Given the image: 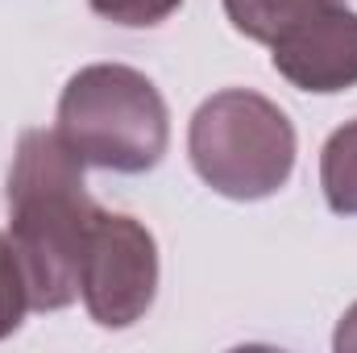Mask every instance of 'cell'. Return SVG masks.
<instances>
[{
  "instance_id": "obj_1",
  "label": "cell",
  "mask_w": 357,
  "mask_h": 353,
  "mask_svg": "<svg viewBox=\"0 0 357 353\" xmlns=\"http://www.w3.org/2000/svg\"><path fill=\"white\" fill-rule=\"evenodd\" d=\"M91 216L84 163L54 129H25L8 171V241L25 270L33 312H63L79 299Z\"/></svg>"
},
{
  "instance_id": "obj_2",
  "label": "cell",
  "mask_w": 357,
  "mask_h": 353,
  "mask_svg": "<svg viewBox=\"0 0 357 353\" xmlns=\"http://www.w3.org/2000/svg\"><path fill=\"white\" fill-rule=\"evenodd\" d=\"M54 133L100 171L146 175L171 146V112L150 75L125 63H91L67 80Z\"/></svg>"
},
{
  "instance_id": "obj_3",
  "label": "cell",
  "mask_w": 357,
  "mask_h": 353,
  "mask_svg": "<svg viewBox=\"0 0 357 353\" xmlns=\"http://www.w3.org/2000/svg\"><path fill=\"white\" fill-rule=\"evenodd\" d=\"M295 125L262 91L225 88L208 96L187 129L195 175L225 200H266L295 171Z\"/></svg>"
},
{
  "instance_id": "obj_4",
  "label": "cell",
  "mask_w": 357,
  "mask_h": 353,
  "mask_svg": "<svg viewBox=\"0 0 357 353\" xmlns=\"http://www.w3.org/2000/svg\"><path fill=\"white\" fill-rule=\"evenodd\" d=\"M79 295L100 329L137 324L158 295V241L154 233L125 216L96 208L79 266Z\"/></svg>"
},
{
  "instance_id": "obj_5",
  "label": "cell",
  "mask_w": 357,
  "mask_h": 353,
  "mask_svg": "<svg viewBox=\"0 0 357 353\" xmlns=\"http://www.w3.org/2000/svg\"><path fill=\"white\" fill-rule=\"evenodd\" d=\"M274 71L299 91L337 96L357 88V13L328 4L270 46Z\"/></svg>"
},
{
  "instance_id": "obj_6",
  "label": "cell",
  "mask_w": 357,
  "mask_h": 353,
  "mask_svg": "<svg viewBox=\"0 0 357 353\" xmlns=\"http://www.w3.org/2000/svg\"><path fill=\"white\" fill-rule=\"evenodd\" d=\"M328 4L337 0H225V17L250 42L274 46L282 33H291L295 25H303L307 17H316Z\"/></svg>"
},
{
  "instance_id": "obj_7",
  "label": "cell",
  "mask_w": 357,
  "mask_h": 353,
  "mask_svg": "<svg viewBox=\"0 0 357 353\" xmlns=\"http://www.w3.org/2000/svg\"><path fill=\"white\" fill-rule=\"evenodd\" d=\"M320 187L337 216H357V117L333 129L320 150Z\"/></svg>"
},
{
  "instance_id": "obj_8",
  "label": "cell",
  "mask_w": 357,
  "mask_h": 353,
  "mask_svg": "<svg viewBox=\"0 0 357 353\" xmlns=\"http://www.w3.org/2000/svg\"><path fill=\"white\" fill-rule=\"evenodd\" d=\"M29 312V287H25V270L17 262V250L13 241L0 233V341L13 337L21 329Z\"/></svg>"
},
{
  "instance_id": "obj_9",
  "label": "cell",
  "mask_w": 357,
  "mask_h": 353,
  "mask_svg": "<svg viewBox=\"0 0 357 353\" xmlns=\"http://www.w3.org/2000/svg\"><path fill=\"white\" fill-rule=\"evenodd\" d=\"M183 0H91V13L121 25V29H150L175 17Z\"/></svg>"
},
{
  "instance_id": "obj_10",
  "label": "cell",
  "mask_w": 357,
  "mask_h": 353,
  "mask_svg": "<svg viewBox=\"0 0 357 353\" xmlns=\"http://www.w3.org/2000/svg\"><path fill=\"white\" fill-rule=\"evenodd\" d=\"M333 345L345 353V350H357V303L341 316V324H337V337H333Z\"/></svg>"
}]
</instances>
